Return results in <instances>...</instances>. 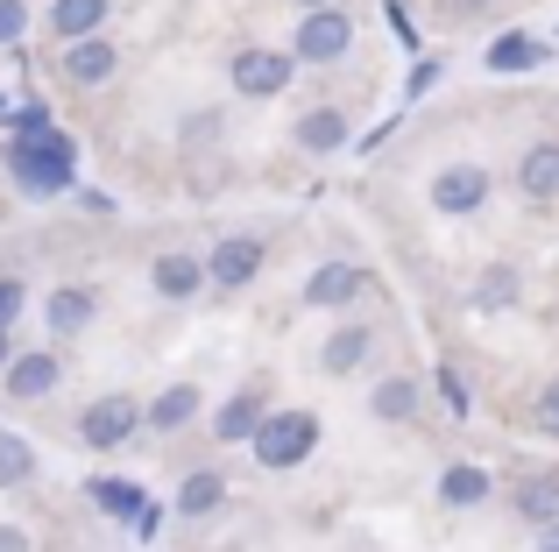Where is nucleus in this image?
Segmentation results:
<instances>
[{"instance_id":"obj_1","label":"nucleus","mask_w":559,"mask_h":552,"mask_svg":"<svg viewBox=\"0 0 559 552\" xmlns=\"http://www.w3.org/2000/svg\"><path fill=\"white\" fill-rule=\"evenodd\" d=\"M312 446H319V411L290 404V411H270V418H262V432L248 440V454H255V468L290 475V468H305V460H312Z\"/></svg>"},{"instance_id":"obj_2","label":"nucleus","mask_w":559,"mask_h":552,"mask_svg":"<svg viewBox=\"0 0 559 552\" xmlns=\"http://www.w3.org/2000/svg\"><path fill=\"white\" fill-rule=\"evenodd\" d=\"M135 432H150V404H135L128 389H107L79 411V446H93V454H121V440H135Z\"/></svg>"},{"instance_id":"obj_3","label":"nucleus","mask_w":559,"mask_h":552,"mask_svg":"<svg viewBox=\"0 0 559 552\" xmlns=\"http://www.w3.org/2000/svg\"><path fill=\"white\" fill-rule=\"evenodd\" d=\"M290 50H298V64H341L355 50V14L341 0L333 8H305L298 28H290Z\"/></svg>"},{"instance_id":"obj_4","label":"nucleus","mask_w":559,"mask_h":552,"mask_svg":"<svg viewBox=\"0 0 559 552\" xmlns=\"http://www.w3.org/2000/svg\"><path fill=\"white\" fill-rule=\"evenodd\" d=\"M290 71H298V50H270V43H248V50L227 57V85L241 99H276L290 93Z\"/></svg>"},{"instance_id":"obj_5","label":"nucleus","mask_w":559,"mask_h":552,"mask_svg":"<svg viewBox=\"0 0 559 552\" xmlns=\"http://www.w3.org/2000/svg\"><path fill=\"white\" fill-rule=\"evenodd\" d=\"M489 170L481 164H439L432 170V184H425V206L439 213V220H475L481 206H489Z\"/></svg>"},{"instance_id":"obj_6","label":"nucleus","mask_w":559,"mask_h":552,"mask_svg":"<svg viewBox=\"0 0 559 552\" xmlns=\"http://www.w3.org/2000/svg\"><path fill=\"white\" fill-rule=\"evenodd\" d=\"M270 263V241L262 235H219L213 249H205V269H213V290H248Z\"/></svg>"},{"instance_id":"obj_7","label":"nucleus","mask_w":559,"mask_h":552,"mask_svg":"<svg viewBox=\"0 0 559 552\" xmlns=\"http://www.w3.org/2000/svg\"><path fill=\"white\" fill-rule=\"evenodd\" d=\"M376 355V326L369 319H341V326L319 340V375H333V383H347V375H361Z\"/></svg>"},{"instance_id":"obj_8","label":"nucleus","mask_w":559,"mask_h":552,"mask_svg":"<svg viewBox=\"0 0 559 552\" xmlns=\"http://www.w3.org/2000/svg\"><path fill=\"white\" fill-rule=\"evenodd\" d=\"M57 383H64V355H57V347H28V355H14L8 369H0V389H8L14 404H43Z\"/></svg>"},{"instance_id":"obj_9","label":"nucleus","mask_w":559,"mask_h":552,"mask_svg":"<svg viewBox=\"0 0 559 552\" xmlns=\"http://www.w3.org/2000/svg\"><path fill=\"white\" fill-rule=\"evenodd\" d=\"M8 164H14V178H22L28 192H57V184L71 178V142H57V135H43V142H14Z\"/></svg>"},{"instance_id":"obj_10","label":"nucleus","mask_w":559,"mask_h":552,"mask_svg":"<svg viewBox=\"0 0 559 552\" xmlns=\"http://www.w3.org/2000/svg\"><path fill=\"white\" fill-rule=\"evenodd\" d=\"M57 71H64V85H107L114 71H121V43L114 36H79L57 50Z\"/></svg>"},{"instance_id":"obj_11","label":"nucleus","mask_w":559,"mask_h":552,"mask_svg":"<svg viewBox=\"0 0 559 552\" xmlns=\"http://www.w3.org/2000/svg\"><path fill=\"white\" fill-rule=\"evenodd\" d=\"M150 284H156V298H170V304H191L205 284H213V269H205V255H185V249H164L150 263Z\"/></svg>"},{"instance_id":"obj_12","label":"nucleus","mask_w":559,"mask_h":552,"mask_svg":"<svg viewBox=\"0 0 559 552\" xmlns=\"http://www.w3.org/2000/svg\"><path fill=\"white\" fill-rule=\"evenodd\" d=\"M361 284H369L361 263H319L305 276V304H312V312H347V304L361 298Z\"/></svg>"},{"instance_id":"obj_13","label":"nucleus","mask_w":559,"mask_h":552,"mask_svg":"<svg viewBox=\"0 0 559 552\" xmlns=\"http://www.w3.org/2000/svg\"><path fill=\"white\" fill-rule=\"evenodd\" d=\"M262 418H270V397H262V383H248V389H234V397L213 411V440L219 446H234V440L248 446L262 432Z\"/></svg>"},{"instance_id":"obj_14","label":"nucleus","mask_w":559,"mask_h":552,"mask_svg":"<svg viewBox=\"0 0 559 552\" xmlns=\"http://www.w3.org/2000/svg\"><path fill=\"white\" fill-rule=\"evenodd\" d=\"M199 411H205V389L191 383V375H178V383H164L150 397V432H191Z\"/></svg>"},{"instance_id":"obj_15","label":"nucleus","mask_w":559,"mask_h":552,"mask_svg":"<svg viewBox=\"0 0 559 552\" xmlns=\"http://www.w3.org/2000/svg\"><path fill=\"white\" fill-rule=\"evenodd\" d=\"M447 511H481V503L496 496V475L481 468V460H453V468H439V489H432Z\"/></svg>"},{"instance_id":"obj_16","label":"nucleus","mask_w":559,"mask_h":552,"mask_svg":"<svg viewBox=\"0 0 559 552\" xmlns=\"http://www.w3.org/2000/svg\"><path fill=\"white\" fill-rule=\"evenodd\" d=\"M99 319V298L85 284H57L50 298H43V326L57 333V340H71V333H85Z\"/></svg>"},{"instance_id":"obj_17","label":"nucleus","mask_w":559,"mask_h":552,"mask_svg":"<svg viewBox=\"0 0 559 552\" xmlns=\"http://www.w3.org/2000/svg\"><path fill=\"white\" fill-rule=\"evenodd\" d=\"M418 411H425L418 375H382V383L369 389V418H376V425H396V432H404Z\"/></svg>"},{"instance_id":"obj_18","label":"nucleus","mask_w":559,"mask_h":552,"mask_svg":"<svg viewBox=\"0 0 559 552\" xmlns=\"http://www.w3.org/2000/svg\"><path fill=\"white\" fill-rule=\"evenodd\" d=\"M290 142H298L305 156H341L347 142H355V128H347L341 107H312V113L298 121V135H290Z\"/></svg>"},{"instance_id":"obj_19","label":"nucleus","mask_w":559,"mask_h":552,"mask_svg":"<svg viewBox=\"0 0 559 552\" xmlns=\"http://www.w3.org/2000/svg\"><path fill=\"white\" fill-rule=\"evenodd\" d=\"M518 298H524V269L518 263H481L475 269V290H467L475 312H510Z\"/></svg>"},{"instance_id":"obj_20","label":"nucleus","mask_w":559,"mask_h":552,"mask_svg":"<svg viewBox=\"0 0 559 552\" xmlns=\"http://www.w3.org/2000/svg\"><path fill=\"white\" fill-rule=\"evenodd\" d=\"M510 503H518V517L524 525H559V468H546V475H524L518 489H510Z\"/></svg>"},{"instance_id":"obj_21","label":"nucleus","mask_w":559,"mask_h":552,"mask_svg":"<svg viewBox=\"0 0 559 552\" xmlns=\"http://www.w3.org/2000/svg\"><path fill=\"white\" fill-rule=\"evenodd\" d=\"M518 192L524 199H559V142H532V149L518 156Z\"/></svg>"},{"instance_id":"obj_22","label":"nucleus","mask_w":559,"mask_h":552,"mask_svg":"<svg viewBox=\"0 0 559 552\" xmlns=\"http://www.w3.org/2000/svg\"><path fill=\"white\" fill-rule=\"evenodd\" d=\"M219 503H227V475H219V468H191L185 482H178V517H185V525L213 517Z\"/></svg>"},{"instance_id":"obj_23","label":"nucleus","mask_w":559,"mask_h":552,"mask_svg":"<svg viewBox=\"0 0 559 552\" xmlns=\"http://www.w3.org/2000/svg\"><path fill=\"white\" fill-rule=\"evenodd\" d=\"M114 14V0H57L50 8V36L57 43H79V36H99Z\"/></svg>"},{"instance_id":"obj_24","label":"nucleus","mask_w":559,"mask_h":552,"mask_svg":"<svg viewBox=\"0 0 559 552\" xmlns=\"http://www.w3.org/2000/svg\"><path fill=\"white\" fill-rule=\"evenodd\" d=\"M36 482V446L22 432H0V489H28Z\"/></svg>"},{"instance_id":"obj_25","label":"nucleus","mask_w":559,"mask_h":552,"mask_svg":"<svg viewBox=\"0 0 559 552\" xmlns=\"http://www.w3.org/2000/svg\"><path fill=\"white\" fill-rule=\"evenodd\" d=\"M93 503L107 517H142V489L121 482V475H99V482H93Z\"/></svg>"},{"instance_id":"obj_26","label":"nucleus","mask_w":559,"mask_h":552,"mask_svg":"<svg viewBox=\"0 0 559 552\" xmlns=\"http://www.w3.org/2000/svg\"><path fill=\"white\" fill-rule=\"evenodd\" d=\"M489 64L496 71H532V64H546V43H532V36H503L489 50Z\"/></svg>"},{"instance_id":"obj_27","label":"nucleus","mask_w":559,"mask_h":552,"mask_svg":"<svg viewBox=\"0 0 559 552\" xmlns=\"http://www.w3.org/2000/svg\"><path fill=\"white\" fill-rule=\"evenodd\" d=\"M532 425L546 432V440H559V375H546V383H538V397H532Z\"/></svg>"},{"instance_id":"obj_28","label":"nucleus","mask_w":559,"mask_h":552,"mask_svg":"<svg viewBox=\"0 0 559 552\" xmlns=\"http://www.w3.org/2000/svg\"><path fill=\"white\" fill-rule=\"evenodd\" d=\"M22 312H28V284H22V276L8 269V276H0V333H8V326H14Z\"/></svg>"},{"instance_id":"obj_29","label":"nucleus","mask_w":559,"mask_h":552,"mask_svg":"<svg viewBox=\"0 0 559 552\" xmlns=\"http://www.w3.org/2000/svg\"><path fill=\"white\" fill-rule=\"evenodd\" d=\"M439 389H447V411H453V418H467V411H475V389L461 383V369H439Z\"/></svg>"},{"instance_id":"obj_30","label":"nucleus","mask_w":559,"mask_h":552,"mask_svg":"<svg viewBox=\"0 0 559 552\" xmlns=\"http://www.w3.org/2000/svg\"><path fill=\"white\" fill-rule=\"evenodd\" d=\"M28 36V0H0V43H22Z\"/></svg>"},{"instance_id":"obj_31","label":"nucleus","mask_w":559,"mask_h":552,"mask_svg":"<svg viewBox=\"0 0 559 552\" xmlns=\"http://www.w3.org/2000/svg\"><path fill=\"white\" fill-rule=\"evenodd\" d=\"M0 552H36V545H28L22 525H0Z\"/></svg>"},{"instance_id":"obj_32","label":"nucleus","mask_w":559,"mask_h":552,"mask_svg":"<svg viewBox=\"0 0 559 552\" xmlns=\"http://www.w3.org/2000/svg\"><path fill=\"white\" fill-rule=\"evenodd\" d=\"M532 552H559V525H546V531H538V545Z\"/></svg>"},{"instance_id":"obj_33","label":"nucleus","mask_w":559,"mask_h":552,"mask_svg":"<svg viewBox=\"0 0 559 552\" xmlns=\"http://www.w3.org/2000/svg\"><path fill=\"white\" fill-rule=\"evenodd\" d=\"M290 8H298V14H305V8H333V0H290Z\"/></svg>"},{"instance_id":"obj_34","label":"nucleus","mask_w":559,"mask_h":552,"mask_svg":"<svg viewBox=\"0 0 559 552\" xmlns=\"http://www.w3.org/2000/svg\"><path fill=\"white\" fill-rule=\"evenodd\" d=\"M8 361H14V355H8V333H0V369H8Z\"/></svg>"}]
</instances>
